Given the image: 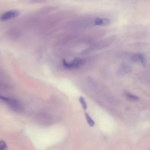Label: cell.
Listing matches in <instances>:
<instances>
[{
    "label": "cell",
    "mask_w": 150,
    "mask_h": 150,
    "mask_svg": "<svg viewBox=\"0 0 150 150\" xmlns=\"http://www.w3.org/2000/svg\"><path fill=\"white\" fill-rule=\"evenodd\" d=\"M0 100L6 103L9 107H10L12 110L20 112L23 110L22 104L17 100L12 98H9L0 94Z\"/></svg>",
    "instance_id": "1"
},
{
    "label": "cell",
    "mask_w": 150,
    "mask_h": 150,
    "mask_svg": "<svg viewBox=\"0 0 150 150\" xmlns=\"http://www.w3.org/2000/svg\"><path fill=\"white\" fill-rule=\"evenodd\" d=\"M83 63V60L79 59H76L72 60L71 62H67L65 60L63 61V66L68 69H73L80 66Z\"/></svg>",
    "instance_id": "2"
},
{
    "label": "cell",
    "mask_w": 150,
    "mask_h": 150,
    "mask_svg": "<svg viewBox=\"0 0 150 150\" xmlns=\"http://www.w3.org/2000/svg\"><path fill=\"white\" fill-rule=\"evenodd\" d=\"M19 14V12L17 10H11L6 11L4 13H3L1 16H0V19L1 21H8L12 19H13L18 16Z\"/></svg>",
    "instance_id": "3"
},
{
    "label": "cell",
    "mask_w": 150,
    "mask_h": 150,
    "mask_svg": "<svg viewBox=\"0 0 150 150\" xmlns=\"http://www.w3.org/2000/svg\"><path fill=\"white\" fill-rule=\"evenodd\" d=\"M110 22L107 18H97L94 21V23L97 25H107Z\"/></svg>",
    "instance_id": "4"
},
{
    "label": "cell",
    "mask_w": 150,
    "mask_h": 150,
    "mask_svg": "<svg viewBox=\"0 0 150 150\" xmlns=\"http://www.w3.org/2000/svg\"><path fill=\"white\" fill-rule=\"evenodd\" d=\"M85 117L86 119V121L87 122V124H88V125H90V127H93L95 125V122L94 121V120L91 118V117L88 115V114L87 113H85Z\"/></svg>",
    "instance_id": "5"
},
{
    "label": "cell",
    "mask_w": 150,
    "mask_h": 150,
    "mask_svg": "<svg viewBox=\"0 0 150 150\" xmlns=\"http://www.w3.org/2000/svg\"><path fill=\"white\" fill-rule=\"evenodd\" d=\"M79 100L80 103L81 104V105L83 109L84 110H86L87 108V103H86V101L84 98L83 97L81 96V97H79Z\"/></svg>",
    "instance_id": "6"
},
{
    "label": "cell",
    "mask_w": 150,
    "mask_h": 150,
    "mask_svg": "<svg viewBox=\"0 0 150 150\" xmlns=\"http://www.w3.org/2000/svg\"><path fill=\"white\" fill-rule=\"evenodd\" d=\"M125 94L127 97H128L129 99H131L132 100H137L139 99V97L135 95H134L132 94H131L128 92H125Z\"/></svg>",
    "instance_id": "7"
},
{
    "label": "cell",
    "mask_w": 150,
    "mask_h": 150,
    "mask_svg": "<svg viewBox=\"0 0 150 150\" xmlns=\"http://www.w3.org/2000/svg\"><path fill=\"white\" fill-rule=\"evenodd\" d=\"M8 146L6 142L3 140L0 141V150H6Z\"/></svg>",
    "instance_id": "8"
}]
</instances>
